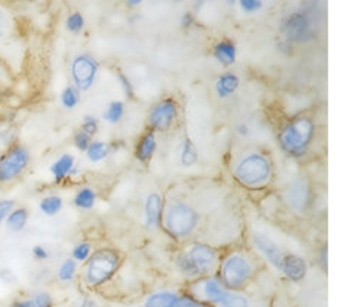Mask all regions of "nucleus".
Segmentation results:
<instances>
[{
	"label": "nucleus",
	"instance_id": "1",
	"mask_svg": "<svg viewBox=\"0 0 353 307\" xmlns=\"http://www.w3.org/2000/svg\"><path fill=\"white\" fill-rule=\"evenodd\" d=\"M178 265L188 277L210 275L219 266V256L211 246L195 243L188 247V251L179 256Z\"/></svg>",
	"mask_w": 353,
	"mask_h": 307
},
{
	"label": "nucleus",
	"instance_id": "2",
	"mask_svg": "<svg viewBox=\"0 0 353 307\" xmlns=\"http://www.w3.org/2000/svg\"><path fill=\"white\" fill-rule=\"evenodd\" d=\"M314 129V123L308 117H298L281 131V148L292 157H302L311 144Z\"/></svg>",
	"mask_w": 353,
	"mask_h": 307
},
{
	"label": "nucleus",
	"instance_id": "3",
	"mask_svg": "<svg viewBox=\"0 0 353 307\" xmlns=\"http://www.w3.org/2000/svg\"><path fill=\"white\" fill-rule=\"evenodd\" d=\"M121 256L112 249H100L94 252L85 265L84 281L90 287H99L109 281L119 268Z\"/></svg>",
	"mask_w": 353,
	"mask_h": 307
},
{
	"label": "nucleus",
	"instance_id": "4",
	"mask_svg": "<svg viewBox=\"0 0 353 307\" xmlns=\"http://www.w3.org/2000/svg\"><path fill=\"white\" fill-rule=\"evenodd\" d=\"M196 211L185 202H173L164 212V227L176 239H185L196 229Z\"/></svg>",
	"mask_w": 353,
	"mask_h": 307
},
{
	"label": "nucleus",
	"instance_id": "5",
	"mask_svg": "<svg viewBox=\"0 0 353 307\" xmlns=\"http://www.w3.org/2000/svg\"><path fill=\"white\" fill-rule=\"evenodd\" d=\"M236 179L248 187H261L272 177V164L261 154H250L234 167Z\"/></svg>",
	"mask_w": 353,
	"mask_h": 307
},
{
	"label": "nucleus",
	"instance_id": "6",
	"mask_svg": "<svg viewBox=\"0 0 353 307\" xmlns=\"http://www.w3.org/2000/svg\"><path fill=\"white\" fill-rule=\"evenodd\" d=\"M221 284L228 290H239L248 284L255 266L248 256L242 253L229 255L221 264Z\"/></svg>",
	"mask_w": 353,
	"mask_h": 307
},
{
	"label": "nucleus",
	"instance_id": "7",
	"mask_svg": "<svg viewBox=\"0 0 353 307\" xmlns=\"http://www.w3.org/2000/svg\"><path fill=\"white\" fill-rule=\"evenodd\" d=\"M30 161V154L22 145L10 148L5 156L0 158V182L6 183L14 179L26 170Z\"/></svg>",
	"mask_w": 353,
	"mask_h": 307
},
{
	"label": "nucleus",
	"instance_id": "8",
	"mask_svg": "<svg viewBox=\"0 0 353 307\" xmlns=\"http://www.w3.org/2000/svg\"><path fill=\"white\" fill-rule=\"evenodd\" d=\"M99 72L97 62L90 54H79L70 65V75L78 91H87L92 87Z\"/></svg>",
	"mask_w": 353,
	"mask_h": 307
},
{
	"label": "nucleus",
	"instance_id": "9",
	"mask_svg": "<svg viewBox=\"0 0 353 307\" xmlns=\"http://www.w3.org/2000/svg\"><path fill=\"white\" fill-rule=\"evenodd\" d=\"M281 31H283L289 43L311 41L315 37V30L312 28L311 19L308 15L301 14V12H296V14L286 18Z\"/></svg>",
	"mask_w": 353,
	"mask_h": 307
},
{
	"label": "nucleus",
	"instance_id": "10",
	"mask_svg": "<svg viewBox=\"0 0 353 307\" xmlns=\"http://www.w3.org/2000/svg\"><path fill=\"white\" fill-rule=\"evenodd\" d=\"M228 293V288L221 284V281L213 277H208L205 279L198 281L194 287V299L198 301H208L214 306L223 299V296Z\"/></svg>",
	"mask_w": 353,
	"mask_h": 307
},
{
	"label": "nucleus",
	"instance_id": "11",
	"mask_svg": "<svg viewBox=\"0 0 353 307\" xmlns=\"http://www.w3.org/2000/svg\"><path fill=\"white\" fill-rule=\"evenodd\" d=\"M178 114V105L170 98L159 103L154 109L151 110L148 122L150 125L157 129V131H166L172 126Z\"/></svg>",
	"mask_w": 353,
	"mask_h": 307
},
{
	"label": "nucleus",
	"instance_id": "12",
	"mask_svg": "<svg viewBox=\"0 0 353 307\" xmlns=\"http://www.w3.org/2000/svg\"><path fill=\"white\" fill-rule=\"evenodd\" d=\"M286 200L293 211L302 214L310 202V189L307 182L302 179L293 180L286 192Z\"/></svg>",
	"mask_w": 353,
	"mask_h": 307
},
{
	"label": "nucleus",
	"instance_id": "13",
	"mask_svg": "<svg viewBox=\"0 0 353 307\" xmlns=\"http://www.w3.org/2000/svg\"><path fill=\"white\" fill-rule=\"evenodd\" d=\"M254 243L256 246V249L261 252V255L267 259V261L277 269H280L281 261H283V256H285L281 253L280 247L272 239H268L267 235L260 233L254 234Z\"/></svg>",
	"mask_w": 353,
	"mask_h": 307
},
{
	"label": "nucleus",
	"instance_id": "14",
	"mask_svg": "<svg viewBox=\"0 0 353 307\" xmlns=\"http://www.w3.org/2000/svg\"><path fill=\"white\" fill-rule=\"evenodd\" d=\"M280 271L292 281H301L307 275V264L296 255H285Z\"/></svg>",
	"mask_w": 353,
	"mask_h": 307
},
{
	"label": "nucleus",
	"instance_id": "15",
	"mask_svg": "<svg viewBox=\"0 0 353 307\" xmlns=\"http://www.w3.org/2000/svg\"><path fill=\"white\" fill-rule=\"evenodd\" d=\"M163 215V200L159 193H151L145 202V220L150 229H156Z\"/></svg>",
	"mask_w": 353,
	"mask_h": 307
},
{
	"label": "nucleus",
	"instance_id": "16",
	"mask_svg": "<svg viewBox=\"0 0 353 307\" xmlns=\"http://www.w3.org/2000/svg\"><path fill=\"white\" fill-rule=\"evenodd\" d=\"M74 164H75V160H74L72 156H70V154H63L61 158L56 160L53 162L52 167H50V171H52V174L54 177V182L56 183H61L65 179V177L70 171H72Z\"/></svg>",
	"mask_w": 353,
	"mask_h": 307
},
{
	"label": "nucleus",
	"instance_id": "17",
	"mask_svg": "<svg viewBox=\"0 0 353 307\" xmlns=\"http://www.w3.org/2000/svg\"><path fill=\"white\" fill-rule=\"evenodd\" d=\"M239 78L233 74L221 75L216 82V92L220 98H228L229 96L238 89Z\"/></svg>",
	"mask_w": 353,
	"mask_h": 307
},
{
	"label": "nucleus",
	"instance_id": "18",
	"mask_svg": "<svg viewBox=\"0 0 353 307\" xmlns=\"http://www.w3.org/2000/svg\"><path fill=\"white\" fill-rule=\"evenodd\" d=\"M179 296L170 291H159L151 294V296L145 300L144 307H176Z\"/></svg>",
	"mask_w": 353,
	"mask_h": 307
},
{
	"label": "nucleus",
	"instance_id": "19",
	"mask_svg": "<svg viewBox=\"0 0 353 307\" xmlns=\"http://www.w3.org/2000/svg\"><path fill=\"white\" fill-rule=\"evenodd\" d=\"M156 147H157V142H156L154 134L148 132L147 135L141 138V140L138 142L137 158L139 161H143V162L150 161L151 157H152V154H154V151H156Z\"/></svg>",
	"mask_w": 353,
	"mask_h": 307
},
{
	"label": "nucleus",
	"instance_id": "20",
	"mask_svg": "<svg viewBox=\"0 0 353 307\" xmlns=\"http://www.w3.org/2000/svg\"><path fill=\"white\" fill-rule=\"evenodd\" d=\"M214 57L221 65L230 66L236 61V47L232 41H221L214 47Z\"/></svg>",
	"mask_w": 353,
	"mask_h": 307
},
{
	"label": "nucleus",
	"instance_id": "21",
	"mask_svg": "<svg viewBox=\"0 0 353 307\" xmlns=\"http://www.w3.org/2000/svg\"><path fill=\"white\" fill-rule=\"evenodd\" d=\"M252 304L254 303L251 301V299L246 297L245 294L228 290V293L216 304V307H254Z\"/></svg>",
	"mask_w": 353,
	"mask_h": 307
},
{
	"label": "nucleus",
	"instance_id": "22",
	"mask_svg": "<svg viewBox=\"0 0 353 307\" xmlns=\"http://www.w3.org/2000/svg\"><path fill=\"white\" fill-rule=\"evenodd\" d=\"M27 221H28V211L26 208H17L10 212L6 218L8 222V227L12 231H22L27 226Z\"/></svg>",
	"mask_w": 353,
	"mask_h": 307
},
{
	"label": "nucleus",
	"instance_id": "23",
	"mask_svg": "<svg viewBox=\"0 0 353 307\" xmlns=\"http://www.w3.org/2000/svg\"><path fill=\"white\" fill-rule=\"evenodd\" d=\"M74 202L81 209H91L96 204V192L90 187H82L75 195Z\"/></svg>",
	"mask_w": 353,
	"mask_h": 307
},
{
	"label": "nucleus",
	"instance_id": "24",
	"mask_svg": "<svg viewBox=\"0 0 353 307\" xmlns=\"http://www.w3.org/2000/svg\"><path fill=\"white\" fill-rule=\"evenodd\" d=\"M62 207H63V200H62V198H59V196H47L40 202L41 212L46 215H49V217L56 215L57 212L62 209Z\"/></svg>",
	"mask_w": 353,
	"mask_h": 307
},
{
	"label": "nucleus",
	"instance_id": "25",
	"mask_svg": "<svg viewBox=\"0 0 353 307\" xmlns=\"http://www.w3.org/2000/svg\"><path fill=\"white\" fill-rule=\"evenodd\" d=\"M109 154V145L100 142V140H94V142L90 144L88 149H87V156L90 158V161L92 162H99L101 160H104L108 157Z\"/></svg>",
	"mask_w": 353,
	"mask_h": 307
},
{
	"label": "nucleus",
	"instance_id": "26",
	"mask_svg": "<svg viewBox=\"0 0 353 307\" xmlns=\"http://www.w3.org/2000/svg\"><path fill=\"white\" fill-rule=\"evenodd\" d=\"M75 274H77V262L74 261V259H65L61 268H59V271H57L59 279L63 282L72 281Z\"/></svg>",
	"mask_w": 353,
	"mask_h": 307
},
{
	"label": "nucleus",
	"instance_id": "27",
	"mask_svg": "<svg viewBox=\"0 0 353 307\" xmlns=\"http://www.w3.org/2000/svg\"><path fill=\"white\" fill-rule=\"evenodd\" d=\"M123 112H125L123 103H121V101H113V103L109 105V107H108V110H105V113H104V120L112 123V125H114V123H117V122H119V120L122 119Z\"/></svg>",
	"mask_w": 353,
	"mask_h": 307
},
{
	"label": "nucleus",
	"instance_id": "28",
	"mask_svg": "<svg viewBox=\"0 0 353 307\" xmlns=\"http://www.w3.org/2000/svg\"><path fill=\"white\" fill-rule=\"evenodd\" d=\"M62 105L68 110L75 109L79 103V91L75 87H68L61 96Z\"/></svg>",
	"mask_w": 353,
	"mask_h": 307
},
{
	"label": "nucleus",
	"instance_id": "29",
	"mask_svg": "<svg viewBox=\"0 0 353 307\" xmlns=\"http://www.w3.org/2000/svg\"><path fill=\"white\" fill-rule=\"evenodd\" d=\"M181 161L185 167H191L196 162V149L190 139H185L181 152Z\"/></svg>",
	"mask_w": 353,
	"mask_h": 307
},
{
	"label": "nucleus",
	"instance_id": "30",
	"mask_svg": "<svg viewBox=\"0 0 353 307\" xmlns=\"http://www.w3.org/2000/svg\"><path fill=\"white\" fill-rule=\"evenodd\" d=\"M84 17H82L79 12H74V14H70L66 19V28L70 32H79L82 28H84Z\"/></svg>",
	"mask_w": 353,
	"mask_h": 307
},
{
	"label": "nucleus",
	"instance_id": "31",
	"mask_svg": "<svg viewBox=\"0 0 353 307\" xmlns=\"http://www.w3.org/2000/svg\"><path fill=\"white\" fill-rule=\"evenodd\" d=\"M90 256H91V246L88 243H79L74 247L72 251L74 261L84 262V261H88Z\"/></svg>",
	"mask_w": 353,
	"mask_h": 307
},
{
	"label": "nucleus",
	"instance_id": "32",
	"mask_svg": "<svg viewBox=\"0 0 353 307\" xmlns=\"http://www.w3.org/2000/svg\"><path fill=\"white\" fill-rule=\"evenodd\" d=\"M31 307H53V300L49 293H35L32 297H30Z\"/></svg>",
	"mask_w": 353,
	"mask_h": 307
},
{
	"label": "nucleus",
	"instance_id": "33",
	"mask_svg": "<svg viewBox=\"0 0 353 307\" xmlns=\"http://www.w3.org/2000/svg\"><path fill=\"white\" fill-rule=\"evenodd\" d=\"M81 131L84 132V134H87L90 138L92 135H96L97 131H99V120L96 119V117H92V116L84 117V123H82Z\"/></svg>",
	"mask_w": 353,
	"mask_h": 307
},
{
	"label": "nucleus",
	"instance_id": "34",
	"mask_svg": "<svg viewBox=\"0 0 353 307\" xmlns=\"http://www.w3.org/2000/svg\"><path fill=\"white\" fill-rule=\"evenodd\" d=\"M74 144H75V147H77L79 151H87L88 147H90V144H91V138H90L87 134H84V132L81 131V132H78V134L75 135Z\"/></svg>",
	"mask_w": 353,
	"mask_h": 307
},
{
	"label": "nucleus",
	"instance_id": "35",
	"mask_svg": "<svg viewBox=\"0 0 353 307\" xmlns=\"http://www.w3.org/2000/svg\"><path fill=\"white\" fill-rule=\"evenodd\" d=\"M14 207H15L14 200H9V199L0 200V224L3 222V220L8 218V215L12 211H14Z\"/></svg>",
	"mask_w": 353,
	"mask_h": 307
},
{
	"label": "nucleus",
	"instance_id": "36",
	"mask_svg": "<svg viewBox=\"0 0 353 307\" xmlns=\"http://www.w3.org/2000/svg\"><path fill=\"white\" fill-rule=\"evenodd\" d=\"M241 8L245 12H250V14H252V12H256L263 8V2H260V0H242Z\"/></svg>",
	"mask_w": 353,
	"mask_h": 307
},
{
	"label": "nucleus",
	"instance_id": "37",
	"mask_svg": "<svg viewBox=\"0 0 353 307\" xmlns=\"http://www.w3.org/2000/svg\"><path fill=\"white\" fill-rule=\"evenodd\" d=\"M9 30V18L6 12L0 8V41L5 39V35L8 34Z\"/></svg>",
	"mask_w": 353,
	"mask_h": 307
},
{
	"label": "nucleus",
	"instance_id": "38",
	"mask_svg": "<svg viewBox=\"0 0 353 307\" xmlns=\"http://www.w3.org/2000/svg\"><path fill=\"white\" fill-rule=\"evenodd\" d=\"M119 81H121V84L123 87V91H125L126 96L128 97H134V87L131 84V81L128 79V76H125L123 74H119Z\"/></svg>",
	"mask_w": 353,
	"mask_h": 307
},
{
	"label": "nucleus",
	"instance_id": "39",
	"mask_svg": "<svg viewBox=\"0 0 353 307\" xmlns=\"http://www.w3.org/2000/svg\"><path fill=\"white\" fill-rule=\"evenodd\" d=\"M32 256L39 261H44V259L49 257V252H47L43 246H34L32 247Z\"/></svg>",
	"mask_w": 353,
	"mask_h": 307
},
{
	"label": "nucleus",
	"instance_id": "40",
	"mask_svg": "<svg viewBox=\"0 0 353 307\" xmlns=\"http://www.w3.org/2000/svg\"><path fill=\"white\" fill-rule=\"evenodd\" d=\"M192 22H194V18L191 14H185L182 17V27L183 28H190L192 25Z\"/></svg>",
	"mask_w": 353,
	"mask_h": 307
},
{
	"label": "nucleus",
	"instance_id": "41",
	"mask_svg": "<svg viewBox=\"0 0 353 307\" xmlns=\"http://www.w3.org/2000/svg\"><path fill=\"white\" fill-rule=\"evenodd\" d=\"M10 307H31V301L30 299H23V300H17L12 303Z\"/></svg>",
	"mask_w": 353,
	"mask_h": 307
},
{
	"label": "nucleus",
	"instance_id": "42",
	"mask_svg": "<svg viewBox=\"0 0 353 307\" xmlns=\"http://www.w3.org/2000/svg\"><path fill=\"white\" fill-rule=\"evenodd\" d=\"M239 131H241V135H246V132H248V127H246L245 125H242V126L239 127Z\"/></svg>",
	"mask_w": 353,
	"mask_h": 307
},
{
	"label": "nucleus",
	"instance_id": "43",
	"mask_svg": "<svg viewBox=\"0 0 353 307\" xmlns=\"http://www.w3.org/2000/svg\"><path fill=\"white\" fill-rule=\"evenodd\" d=\"M139 3H141V2H139V0H135V2H128L126 5H128V6H131V8H134V6L139 5Z\"/></svg>",
	"mask_w": 353,
	"mask_h": 307
}]
</instances>
